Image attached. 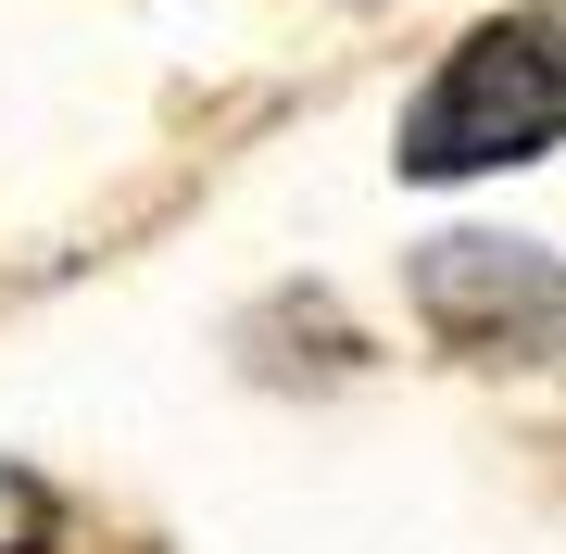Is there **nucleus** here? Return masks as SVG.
<instances>
[{
	"mask_svg": "<svg viewBox=\"0 0 566 554\" xmlns=\"http://www.w3.org/2000/svg\"><path fill=\"white\" fill-rule=\"evenodd\" d=\"M63 542V516H51V492L39 479L13 467V453H0V554H51Z\"/></svg>",
	"mask_w": 566,
	"mask_h": 554,
	"instance_id": "obj_3",
	"label": "nucleus"
},
{
	"mask_svg": "<svg viewBox=\"0 0 566 554\" xmlns=\"http://www.w3.org/2000/svg\"><path fill=\"white\" fill-rule=\"evenodd\" d=\"M566 139V13L479 25L403 114V177H491Z\"/></svg>",
	"mask_w": 566,
	"mask_h": 554,
	"instance_id": "obj_1",
	"label": "nucleus"
},
{
	"mask_svg": "<svg viewBox=\"0 0 566 554\" xmlns=\"http://www.w3.org/2000/svg\"><path fill=\"white\" fill-rule=\"evenodd\" d=\"M554 252H528V240H428V265H416V303L441 315L453 341H479V328H554Z\"/></svg>",
	"mask_w": 566,
	"mask_h": 554,
	"instance_id": "obj_2",
	"label": "nucleus"
}]
</instances>
